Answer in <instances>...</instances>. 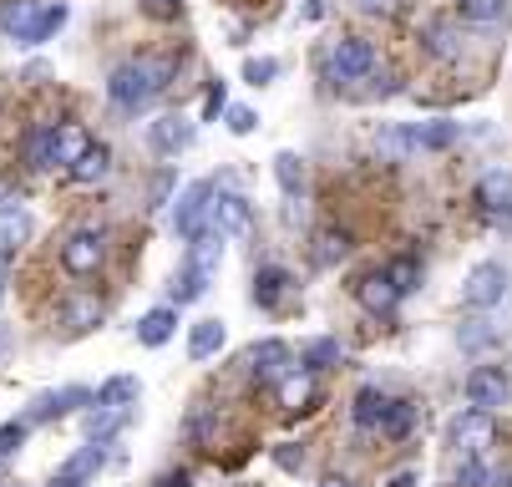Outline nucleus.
Returning a JSON list of instances; mask_svg holds the SVG:
<instances>
[{
    "mask_svg": "<svg viewBox=\"0 0 512 487\" xmlns=\"http://www.w3.org/2000/svg\"><path fill=\"white\" fill-rule=\"evenodd\" d=\"M325 16V6H320V0H310V6H305V21H320Z\"/></svg>",
    "mask_w": 512,
    "mask_h": 487,
    "instance_id": "6e6d98bb",
    "label": "nucleus"
},
{
    "mask_svg": "<svg viewBox=\"0 0 512 487\" xmlns=\"http://www.w3.org/2000/svg\"><path fill=\"white\" fill-rule=\"evenodd\" d=\"M178 77V56L173 51H158V56H132L122 61L117 72L107 77V97L122 107V112H142L153 107Z\"/></svg>",
    "mask_w": 512,
    "mask_h": 487,
    "instance_id": "f257e3e1",
    "label": "nucleus"
},
{
    "mask_svg": "<svg viewBox=\"0 0 512 487\" xmlns=\"http://www.w3.org/2000/svg\"><path fill=\"white\" fill-rule=\"evenodd\" d=\"M193 137H198V127H193L188 117H178V112H163V117L148 122V148H153L158 158H178V153H188V148H193Z\"/></svg>",
    "mask_w": 512,
    "mask_h": 487,
    "instance_id": "1a4fd4ad",
    "label": "nucleus"
},
{
    "mask_svg": "<svg viewBox=\"0 0 512 487\" xmlns=\"http://www.w3.org/2000/svg\"><path fill=\"white\" fill-rule=\"evenodd\" d=\"M376 148H381V158H411V153H416L406 127H381V132H376Z\"/></svg>",
    "mask_w": 512,
    "mask_h": 487,
    "instance_id": "4c0bfd02",
    "label": "nucleus"
},
{
    "mask_svg": "<svg viewBox=\"0 0 512 487\" xmlns=\"http://www.w3.org/2000/svg\"><path fill=\"white\" fill-rule=\"evenodd\" d=\"M102 259H107V229H77V234H66L61 269L71 274V280H92V274L102 269Z\"/></svg>",
    "mask_w": 512,
    "mask_h": 487,
    "instance_id": "7ed1b4c3",
    "label": "nucleus"
},
{
    "mask_svg": "<svg viewBox=\"0 0 512 487\" xmlns=\"http://www.w3.org/2000/svg\"><path fill=\"white\" fill-rule=\"evenodd\" d=\"M295 366H289V345L284 340H259L254 351H249V376L259 381V386H269V381H279V376H289Z\"/></svg>",
    "mask_w": 512,
    "mask_h": 487,
    "instance_id": "4468645a",
    "label": "nucleus"
},
{
    "mask_svg": "<svg viewBox=\"0 0 512 487\" xmlns=\"http://www.w3.org/2000/svg\"><path fill=\"white\" fill-rule=\"evenodd\" d=\"M457 340H462V351H487V345H497V325L492 320H462Z\"/></svg>",
    "mask_w": 512,
    "mask_h": 487,
    "instance_id": "c9c22d12",
    "label": "nucleus"
},
{
    "mask_svg": "<svg viewBox=\"0 0 512 487\" xmlns=\"http://www.w3.org/2000/svg\"><path fill=\"white\" fill-rule=\"evenodd\" d=\"M218 264H224V234H218V229H203V234L188 244V269L203 274V280H213Z\"/></svg>",
    "mask_w": 512,
    "mask_h": 487,
    "instance_id": "a211bd4d",
    "label": "nucleus"
},
{
    "mask_svg": "<svg viewBox=\"0 0 512 487\" xmlns=\"http://www.w3.org/2000/svg\"><path fill=\"white\" fill-rule=\"evenodd\" d=\"M320 487H355L350 477H340V472H330V477H320Z\"/></svg>",
    "mask_w": 512,
    "mask_h": 487,
    "instance_id": "864d4df0",
    "label": "nucleus"
},
{
    "mask_svg": "<svg viewBox=\"0 0 512 487\" xmlns=\"http://www.w3.org/2000/svg\"><path fill=\"white\" fill-rule=\"evenodd\" d=\"M381 274H386V280H391V285H396L401 295L421 290V259H416V254H396V259H391V264H386Z\"/></svg>",
    "mask_w": 512,
    "mask_h": 487,
    "instance_id": "c756f323",
    "label": "nucleus"
},
{
    "mask_svg": "<svg viewBox=\"0 0 512 487\" xmlns=\"http://www.w3.org/2000/svg\"><path fill=\"white\" fill-rule=\"evenodd\" d=\"M254 127H259V117H254L249 107H229V132H234V137H249Z\"/></svg>",
    "mask_w": 512,
    "mask_h": 487,
    "instance_id": "c03bdc74",
    "label": "nucleus"
},
{
    "mask_svg": "<svg viewBox=\"0 0 512 487\" xmlns=\"http://www.w3.org/2000/svg\"><path fill=\"white\" fill-rule=\"evenodd\" d=\"M97 320H102V305H97L92 295H82V300H66V305H61V325H66V335H87Z\"/></svg>",
    "mask_w": 512,
    "mask_h": 487,
    "instance_id": "bb28decb",
    "label": "nucleus"
},
{
    "mask_svg": "<svg viewBox=\"0 0 512 487\" xmlns=\"http://www.w3.org/2000/svg\"><path fill=\"white\" fill-rule=\"evenodd\" d=\"M457 482H462V487H487V467H482V457H467L462 472H457Z\"/></svg>",
    "mask_w": 512,
    "mask_h": 487,
    "instance_id": "a18cd8bd",
    "label": "nucleus"
},
{
    "mask_svg": "<svg viewBox=\"0 0 512 487\" xmlns=\"http://www.w3.org/2000/svg\"><path fill=\"white\" fill-rule=\"evenodd\" d=\"M153 487H193V477H188V472H163Z\"/></svg>",
    "mask_w": 512,
    "mask_h": 487,
    "instance_id": "09e8293b",
    "label": "nucleus"
},
{
    "mask_svg": "<svg viewBox=\"0 0 512 487\" xmlns=\"http://www.w3.org/2000/svg\"><path fill=\"white\" fill-rule=\"evenodd\" d=\"M457 11H462V21L492 26V21H502V11H507V0H457Z\"/></svg>",
    "mask_w": 512,
    "mask_h": 487,
    "instance_id": "e433bc0d",
    "label": "nucleus"
},
{
    "mask_svg": "<svg viewBox=\"0 0 512 487\" xmlns=\"http://www.w3.org/2000/svg\"><path fill=\"white\" fill-rule=\"evenodd\" d=\"M274 178H279V188H284L289 198L305 193V163H300L295 153H274Z\"/></svg>",
    "mask_w": 512,
    "mask_h": 487,
    "instance_id": "7c9ffc66",
    "label": "nucleus"
},
{
    "mask_svg": "<svg viewBox=\"0 0 512 487\" xmlns=\"http://www.w3.org/2000/svg\"><path fill=\"white\" fill-rule=\"evenodd\" d=\"M11 345H16V330L0 320V366H6V356H11Z\"/></svg>",
    "mask_w": 512,
    "mask_h": 487,
    "instance_id": "de8ad7c7",
    "label": "nucleus"
},
{
    "mask_svg": "<svg viewBox=\"0 0 512 487\" xmlns=\"http://www.w3.org/2000/svg\"><path fill=\"white\" fill-rule=\"evenodd\" d=\"M355 300L371 310V315H396V305H401V290L386 280V274L376 269V274H365V280L355 285Z\"/></svg>",
    "mask_w": 512,
    "mask_h": 487,
    "instance_id": "f3484780",
    "label": "nucleus"
},
{
    "mask_svg": "<svg viewBox=\"0 0 512 487\" xmlns=\"http://www.w3.org/2000/svg\"><path fill=\"white\" fill-rule=\"evenodd\" d=\"M376 72V46L371 41H360V36H345L325 51V77L330 82H360V77H371Z\"/></svg>",
    "mask_w": 512,
    "mask_h": 487,
    "instance_id": "20e7f679",
    "label": "nucleus"
},
{
    "mask_svg": "<svg viewBox=\"0 0 512 487\" xmlns=\"http://www.w3.org/2000/svg\"><path fill=\"white\" fill-rule=\"evenodd\" d=\"M66 16H71V11L61 6V0H56V6H46V11H41V21H36V31H31V46L51 41V36H56V31L66 26Z\"/></svg>",
    "mask_w": 512,
    "mask_h": 487,
    "instance_id": "58836bf2",
    "label": "nucleus"
},
{
    "mask_svg": "<svg viewBox=\"0 0 512 487\" xmlns=\"http://www.w3.org/2000/svg\"><path fill=\"white\" fill-rule=\"evenodd\" d=\"M107 168H112V153H107V148H92V153H87L77 168H71L66 178H71V183H102Z\"/></svg>",
    "mask_w": 512,
    "mask_h": 487,
    "instance_id": "72a5a7b5",
    "label": "nucleus"
},
{
    "mask_svg": "<svg viewBox=\"0 0 512 487\" xmlns=\"http://www.w3.org/2000/svg\"><path fill=\"white\" fill-rule=\"evenodd\" d=\"M77 406H92V391L87 386H61V391H41L31 406H26V427L31 422H61V416H71Z\"/></svg>",
    "mask_w": 512,
    "mask_h": 487,
    "instance_id": "f8f14e48",
    "label": "nucleus"
},
{
    "mask_svg": "<svg viewBox=\"0 0 512 487\" xmlns=\"http://www.w3.org/2000/svg\"><path fill=\"white\" fill-rule=\"evenodd\" d=\"M31 214H26V208L21 203H0V264H6V259H16L26 244H31Z\"/></svg>",
    "mask_w": 512,
    "mask_h": 487,
    "instance_id": "2eb2a0df",
    "label": "nucleus"
},
{
    "mask_svg": "<svg viewBox=\"0 0 512 487\" xmlns=\"http://www.w3.org/2000/svg\"><path fill=\"white\" fill-rule=\"evenodd\" d=\"M102 462H107V447L102 442H87L82 452H71L61 462V472L51 477V487H92V477L102 472Z\"/></svg>",
    "mask_w": 512,
    "mask_h": 487,
    "instance_id": "ddd939ff",
    "label": "nucleus"
},
{
    "mask_svg": "<svg viewBox=\"0 0 512 487\" xmlns=\"http://www.w3.org/2000/svg\"><path fill=\"white\" fill-rule=\"evenodd\" d=\"M178 335V305H158L137 320V340L148 345V351H158V345H168Z\"/></svg>",
    "mask_w": 512,
    "mask_h": 487,
    "instance_id": "6ab92c4d",
    "label": "nucleus"
},
{
    "mask_svg": "<svg viewBox=\"0 0 512 487\" xmlns=\"http://www.w3.org/2000/svg\"><path fill=\"white\" fill-rule=\"evenodd\" d=\"M173 229H178V239H198L203 229H213V183L208 178H193L183 193H178V203H173Z\"/></svg>",
    "mask_w": 512,
    "mask_h": 487,
    "instance_id": "f03ea898",
    "label": "nucleus"
},
{
    "mask_svg": "<svg viewBox=\"0 0 512 487\" xmlns=\"http://www.w3.org/2000/svg\"><path fill=\"white\" fill-rule=\"evenodd\" d=\"M97 143H92V132L82 127V122H56L51 127V168H77L87 153H92Z\"/></svg>",
    "mask_w": 512,
    "mask_h": 487,
    "instance_id": "9b49d317",
    "label": "nucleus"
},
{
    "mask_svg": "<svg viewBox=\"0 0 512 487\" xmlns=\"http://www.w3.org/2000/svg\"><path fill=\"white\" fill-rule=\"evenodd\" d=\"M26 422H6V427H0V457H16L21 447H26Z\"/></svg>",
    "mask_w": 512,
    "mask_h": 487,
    "instance_id": "79ce46f5",
    "label": "nucleus"
},
{
    "mask_svg": "<svg viewBox=\"0 0 512 487\" xmlns=\"http://www.w3.org/2000/svg\"><path fill=\"white\" fill-rule=\"evenodd\" d=\"M213 229L224 239H249L254 234V203L244 193H213Z\"/></svg>",
    "mask_w": 512,
    "mask_h": 487,
    "instance_id": "9d476101",
    "label": "nucleus"
},
{
    "mask_svg": "<svg viewBox=\"0 0 512 487\" xmlns=\"http://www.w3.org/2000/svg\"><path fill=\"white\" fill-rule=\"evenodd\" d=\"M208 285H213V280H203V274H193V269H183V274H178V280H173L168 290H173V305L183 310V305H193V300H203V295H208Z\"/></svg>",
    "mask_w": 512,
    "mask_h": 487,
    "instance_id": "f704fd0d",
    "label": "nucleus"
},
{
    "mask_svg": "<svg viewBox=\"0 0 512 487\" xmlns=\"http://www.w3.org/2000/svg\"><path fill=\"white\" fill-rule=\"evenodd\" d=\"M365 16H396V0H355Z\"/></svg>",
    "mask_w": 512,
    "mask_h": 487,
    "instance_id": "49530a36",
    "label": "nucleus"
},
{
    "mask_svg": "<svg viewBox=\"0 0 512 487\" xmlns=\"http://www.w3.org/2000/svg\"><path fill=\"white\" fill-rule=\"evenodd\" d=\"M274 77H279V61H274V56H249V61H244V82H249V87H264V82H274Z\"/></svg>",
    "mask_w": 512,
    "mask_h": 487,
    "instance_id": "a19ab883",
    "label": "nucleus"
},
{
    "mask_svg": "<svg viewBox=\"0 0 512 487\" xmlns=\"http://www.w3.org/2000/svg\"><path fill=\"white\" fill-rule=\"evenodd\" d=\"M148 11H153V16H173V11H178V0H153Z\"/></svg>",
    "mask_w": 512,
    "mask_h": 487,
    "instance_id": "3c124183",
    "label": "nucleus"
},
{
    "mask_svg": "<svg viewBox=\"0 0 512 487\" xmlns=\"http://www.w3.org/2000/svg\"><path fill=\"white\" fill-rule=\"evenodd\" d=\"M127 422H132V411H102V406H92V411L82 416V432H87V442L112 447V437H117Z\"/></svg>",
    "mask_w": 512,
    "mask_h": 487,
    "instance_id": "5701e85b",
    "label": "nucleus"
},
{
    "mask_svg": "<svg viewBox=\"0 0 512 487\" xmlns=\"http://www.w3.org/2000/svg\"><path fill=\"white\" fill-rule=\"evenodd\" d=\"M386 406H391V396L381 391V386H360L355 391V427H381V416H386Z\"/></svg>",
    "mask_w": 512,
    "mask_h": 487,
    "instance_id": "a878e982",
    "label": "nucleus"
},
{
    "mask_svg": "<svg viewBox=\"0 0 512 487\" xmlns=\"http://www.w3.org/2000/svg\"><path fill=\"white\" fill-rule=\"evenodd\" d=\"M467 401L477 406V411H502L507 401H512V381H507V371L502 366H477V371H467Z\"/></svg>",
    "mask_w": 512,
    "mask_h": 487,
    "instance_id": "6e6552de",
    "label": "nucleus"
},
{
    "mask_svg": "<svg viewBox=\"0 0 512 487\" xmlns=\"http://www.w3.org/2000/svg\"><path fill=\"white\" fill-rule=\"evenodd\" d=\"M502 300H507V269H502L497 259L472 264L467 280H462V305L482 315V310H492V305H502Z\"/></svg>",
    "mask_w": 512,
    "mask_h": 487,
    "instance_id": "39448f33",
    "label": "nucleus"
},
{
    "mask_svg": "<svg viewBox=\"0 0 512 487\" xmlns=\"http://www.w3.org/2000/svg\"><path fill=\"white\" fill-rule=\"evenodd\" d=\"M41 0H6L0 6V31H6L16 46H31V31H36V21H41Z\"/></svg>",
    "mask_w": 512,
    "mask_h": 487,
    "instance_id": "dca6fc26",
    "label": "nucleus"
},
{
    "mask_svg": "<svg viewBox=\"0 0 512 487\" xmlns=\"http://www.w3.org/2000/svg\"><path fill=\"white\" fill-rule=\"evenodd\" d=\"M0 300H6V264H0Z\"/></svg>",
    "mask_w": 512,
    "mask_h": 487,
    "instance_id": "4d7b16f0",
    "label": "nucleus"
},
{
    "mask_svg": "<svg viewBox=\"0 0 512 487\" xmlns=\"http://www.w3.org/2000/svg\"><path fill=\"white\" fill-rule=\"evenodd\" d=\"M274 396H279L284 411H310V401H315V376H310L305 366H295L289 376L274 381Z\"/></svg>",
    "mask_w": 512,
    "mask_h": 487,
    "instance_id": "aec40b11",
    "label": "nucleus"
},
{
    "mask_svg": "<svg viewBox=\"0 0 512 487\" xmlns=\"http://www.w3.org/2000/svg\"><path fill=\"white\" fill-rule=\"evenodd\" d=\"M224 340H229L224 320H198V325L188 330V356H193V361H208V356L224 351Z\"/></svg>",
    "mask_w": 512,
    "mask_h": 487,
    "instance_id": "393cba45",
    "label": "nucleus"
},
{
    "mask_svg": "<svg viewBox=\"0 0 512 487\" xmlns=\"http://www.w3.org/2000/svg\"><path fill=\"white\" fill-rule=\"evenodd\" d=\"M300 462H305V452H295V447L279 452V467H300Z\"/></svg>",
    "mask_w": 512,
    "mask_h": 487,
    "instance_id": "8fccbe9b",
    "label": "nucleus"
},
{
    "mask_svg": "<svg viewBox=\"0 0 512 487\" xmlns=\"http://www.w3.org/2000/svg\"><path fill=\"white\" fill-rule=\"evenodd\" d=\"M487 487H512V472L502 467V472H487Z\"/></svg>",
    "mask_w": 512,
    "mask_h": 487,
    "instance_id": "603ef678",
    "label": "nucleus"
},
{
    "mask_svg": "<svg viewBox=\"0 0 512 487\" xmlns=\"http://www.w3.org/2000/svg\"><path fill=\"white\" fill-rule=\"evenodd\" d=\"M224 107H229V92H224V82H213V87H208V97H203V122H213Z\"/></svg>",
    "mask_w": 512,
    "mask_h": 487,
    "instance_id": "37998d69",
    "label": "nucleus"
},
{
    "mask_svg": "<svg viewBox=\"0 0 512 487\" xmlns=\"http://www.w3.org/2000/svg\"><path fill=\"white\" fill-rule=\"evenodd\" d=\"M340 340H330V335H320V340H310L305 345V371L315 376V371H330V366H340Z\"/></svg>",
    "mask_w": 512,
    "mask_h": 487,
    "instance_id": "473e14b6",
    "label": "nucleus"
},
{
    "mask_svg": "<svg viewBox=\"0 0 512 487\" xmlns=\"http://www.w3.org/2000/svg\"><path fill=\"white\" fill-rule=\"evenodd\" d=\"M406 132H411V148H416V153H442V148H452V143H457V122H447V117L411 122Z\"/></svg>",
    "mask_w": 512,
    "mask_h": 487,
    "instance_id": "412c9836",
    "label": "nucleus"
},
{
    "mask_svg": "<svg viewBox=\"0 0 512 487\" xmlns=\"http://www.w3.org/2000/svg\"><path fill=\"white\" fill-rule=\"evenodd\" d=\"M284 295H289V269H284V264H264V269L254 274V305H259V310H274Z\"/></svg>",
    "mask_w": 512,
    "mask_h": 487,
    "instance_id": "4be33fe9",
    "label": "nucleus"
},
{
    "mask_svg": "<svg viewBox=\"0 0 512 487\" xmlns=\"http://www.w3.org/2000/svg\"><path fill=\"white\" fill-rule=\"evenodd\" d=\"M421 46H426L431 56H457V31H452V21H426V26H421Z\"/></svg>",
    "mask_w": 512,
    "mask_h": 487,
    "instance_id": "2f4dec72",
    "label": "nucleus"
},
{
    "mask_svg": "<svg viewBox=\"0 0 512 487\" xmlns=\"http://www.w3.org/2000/svg\"><path fill=\"white\" fill-rule=\"evenodd\" d=\"M452 447H457L462 457H487V452L497 447V416L467 406L457 422H452Z\"/></svg>",
    "mask_w": 512,
    "mask_h": 487,
    "instance_id": "423d86ee",
    "label": "nucleus"
},
{
    "mask_svg": "<svg viewBox=\"0 0 512 487\" xmlns=\"http://www.w3.org/2000/svg\"><path fill=\"white\" fill-rule=\"evenodd\" d=\"M411 482H416V472H396V477H391L386 487H411Z\"/></svg>",
    "mask_w": 512,
    "mask_h": 487,
    "instance_id": "5fc2aeb1",
    "label": "nucleus"
},
{
    "mask_svg": "<svg viewBox=\"0 0 512 487\" xmlns=\"http://www.w3.org/2000/svg\"><path fill=\"white\" fill-rule=\"evenodd\" d=\"M0 487H6V482H0Z\"/></svg>",
    "mask_w": 512,
    "mask_h": 487,
    "instance_id": "13d9d810",
    "label": "nucleus"
},
{
    "mask_svg": "<svg viewBox=\"0 0 512 487\" xmlns=\"http://www.w3.org/2000/svg\"><path fill=\"white\" fill-rule=\"evenodd\" d=\"M411 427H416V406H411V401H391L376 432H381L386 442H406V437H411Z\"/></svg>",
    "mask_w": 512,
    "mask_h": 487,
    "instance_id": "cd10ccee",
    "label": "nucleus"
},
{
    "mask_svg": "<svg viewBox=\"0 0 512 487\" xmlns=\"http://www.w3.org/2000/svg\"><path fill=\"white\" fill-rule=\"evenodd\" d=\"M137 376H112V381H102L97 386V396H92V406H102V411H132L137 406Z\"/></svg>",
    "mask_w": 512,
    "mask_h": 487,
    "instance_id": "b1692460",
    "label": "nucleus"
},
{
    "mask_svg": "<svg viewBox=\"0 0 512 487\" xmlns=\"http://www.w3.org/2000/svg\"><path fill=\"white\" fill-rule=\"evenodd\" d=\"M477 208H482V219L497 224V229L512 224V173H507V168L482 173V183H477Z\"/></svg>",
    "mask_w": 512,
    "mask_h": 487,
    "instance_id": "0eeeda50",
    "label": "nucleus"
},
{
    "mask_svg": "<svg viewBox=\"0 0 512 487\" xmlns=\"http://www.w3.org/2000/svg\"><path fill=\"white\" fill-rule=\"evenodd\" d=\"M345 254H350V234H335V229H320V234H315V249H310V259H315L320 269H335Z\"/></svg>",
    "mask_w": 512,
    "mask_h": 487,
    "instance_id": "c85d7f7f",
    "label": "nucleus"
},
{
    "mask_svg": "<svg viewBox=\"0 0 512 487\" xmlns=\"http://www.w3.org/2000/svg\"><path fill=\"white\" fill-rule=\"evenodd\" d=\"M26 163L31 168H51V127H36L26 137Z\"/></svg>",
    "mask_w": 512,
    "mask_h": 487,
    "instance_id": "ea45409f",
    "label": "nucleus"
}]
</instances>
